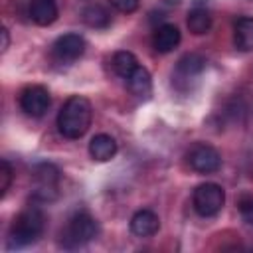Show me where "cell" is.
Instances as JSON below:
<instances>
[{"mask_svg":"<svg viewBox=\"0 0 253 253\" xmlns=\"http://www.w3.org/2000/svg\"><path fill=\"white\" fill-rule=\"evenodd\" d=\"M91 119H93V109L89 99L81 95H73L63 103L57 115V128L65 138H81L89 130Z\"/></svg>","mask_w":253,"mask_h":253,"instance_id":"1","label":"cell"},{"mask_svg":"<svg viewBox=\"0 0 253 253\" xmlns=\"http://www.w3.org/2000/svg\"><path fill=\"white\" fill-rule=\"evenodd\" d=\"M45 215L38 206H28L24 211L16 215L12 221L10 233H8V245L10 247H26L43 233Z\"/></svg>","mask_w":253,"mask_h":253,"instance_id":"2","label":"cell"},{"mask_svg":"<svg viewBox=\"0 0 253 253\" xmlns=\"http://www.w3.org/2000/svg\"><path fill=\"white\" fill-rule=\"evenodd\" d=\"M97 231H99V227H97L95 217L87 211H77L67 219L65 227L61 229L59 245L65 249H77V247L89 243L97 235Z\"/></svg>","mask_w":253,"mask_h":253,"instance_id":"3","label":"cell"},{"mask_svg":"<svg viewBox=\"0 0 253 253\" xmlns=\"http://www.w3.org/2000/svg\"><path fill=\"white\" fill-rule=\"evenodd\" d=\"M192 202H194V210L200 215L211 217V215L219 213V210L223 208V204H225V192H223V188L219 184L206 182V184H200L194 190Z\"/></svg>","mask_w":253,"mask_h":253,"instance_id":"4","label":"cell"},{"mask_svg":"<svg viewBox=\"0 0 253 253\" xmlns=\"http://www.w3.org/2000/svg\"><path fill=\"white\" fill-rule=\"evenodd\" d=\"M204 67H206V59L202 55L188 53L176 63V69L172 73V83L176 85L178 91H186L190 83L204 71Z\"/></svg>","mask_w":253,"mask_h":253,"instance_id":"5","label":"cell"},{"mask_svg":"<svg viewBox=\"0 0 253 253\" xmlns=\"http://www.w3.org/2000/svg\"><path fill=\"white\" fill-rule=\"evenodd\" d=\"M85 51V40L79 34H63L51 45V55L57 63H73Z\"/></svg>","mask_w":253,"mask_h":253,"instance_id":"6","label":"cell"},{"mask_svg":"<svg viewBox=\"0 0 253 253\" xmlns=\"http://www.w3.org/2000/svg\"><path fill=\"white\" fill-rule=\"evenodd\" d=\"M188 164L192 170L200 172V174H211L215 170H219L221 166V156L219 152L210 146V144H196L190 152H188Z\"/></svg>","mask_w":253,"mask_h":253,"instance_id":"7","label":"cell"},{"mask_svg":"<svg viewBox=\"0 0 253 253\" xmlns=\"http://www.w3.org/2000/svg\"><path fill=\"white\" fill-rule=\"evenodd\" d=\"M49 103H51L49 93L42 85H30L20 95V107L30 117H42L49 109Z\"/></svg>","mask_w":253,"mask_h":253,"instance_id":"8","label":"cell"},{"mask_svg":"<svg viewBox=\"0 0 253 253\" xmlns=\"http://www.w3.org/2000/svg\"><path fill=\"white\" fill-rule=\"evenodd\" d=\"M182 36H180V30L174 26V24H162L154 30L152 34V45L156 51L160 53H168L172 51L178 43H180Z\"/></svg>","mask_w":253,"mask_h":253,"instance_id":"9","label":"cell"},{"mask_svg":"<svg viewBox=\"0 0 253 253\" xmlns=\"http://www.w3.org/2000/svg\"><path fill=\"white\" fill-rule=\"evenodd\" d=\"M160 219L152 210H140L130 217V231L136 237H150L158 231Z\"/></svg>","mask_w":253,"mask_h":253,"instance_id":"10","label":"cell"},{"mask_svg":"<svg viewBox=\"0 0 253 253\" xmlns=\"http://www.w3.org/2000/svg\"><path fill=\"white\" fill-rule=\"evenodd\" d=\"M28 10L38 26H49L57 20V0H30Z\"/></svg>","mask_w":253,"mask_h":253,"instance_id":"11","label":"cell"},{"mask_svg":"<svg viewBox=\"0 0 253 253\" xmlns=\"http://www.w3.org/2000/svg\"><path fill=\"white\" fill-rule=\"evenodd\" d=\"M89 154L97 162H107L117 154V140L111 134H97L89 142Z\"/></svg>","mask_w":253,"mask_h":253,"instance_id":"12","label":"cell"},{"mask_svg":"<svg viewBox=\"0 0 253 253\" xmlns=\"http://www.w3.org/2000/svg\"><path fill=\"white\" fill-rule=\"evenodd\" d=\"M126 85L130 89V93L138 99H148L150 93H152V79H150V73L144 69V67H136L128 77H126Z\"/></svg>","mask_w":253,"mask_h":253,"instance_id":"13","label":"cell"},{"mask_svg":"<svg viewBox=\"0 0 253 253\" xmlns=\"http://www.w3.org/2000/svg\"><path fill=\"white\" fill-rule=\"evenodd\" d=\"M34 178L40 182L38 196H42V200H47V194L55 190V182L59 180V170L53 164H40L34 170Z\"/></svg>","mask_w":253,"mask_h":253,"instance_id":"14","label":"cell"},{"mask_svg":"<svg viewBox=\"0 0 253 253\" xmlns=\"http://www.w3.org/2000/svg\"><path fill=\"white\" fill-rule=\"evenodd\" d=\"M233 42L239 51H253V18L243 16L235 22Z\"/></svg>","mask_w":253,"mask_h":253,"instance_id":"15","label":"cell"},{"mask_svg":"<svg viewBox=\"0 0 253 253\" xmlns=\"http://www.w3.org/2000/svg\"><path fill=\"white\" fill-rule=\"evenodd\" d=\"M188 28L196 36L206 34L211 28V12L208 8H202V6L192 8L190 14H188Z\"/></svg>","mask_w":253,"mask_h":253,"instance_id":"16","label":"cell"},{"mask_svg":"<svg viewBox=\"0 0 253 253\" xmlns=\"http://www.w3.org/2000/svg\"><path fill=\"white\" fill-rule=\"evenodd\" d=\"M81 16H83V22L87 26H91V28H107L111 24V14L101 4H89V6H85L83 12H81Z\"/></svg>","mask_w":253,"mask_h":253,"instance_id":"17","label":"cell"},{"mask_svg":"<svg viewBox=\"0 0 253 253\" xmlns=\"http://www.w3.org/2000/svg\"><path fill=\"white\" fill-rule=\"evenodd\" d=\"M136 67H138V59L134 57V53H130V51H117L113 55V69H115L117 75L126 79Z\"/></svg>","mask_w":253,"mask_h":253,"instance_id":"18","label":"cell"},{"mask_svg":"<svg viewBox=\"0 0 253 253\" xmlns=\"http://www.w3.org/2000/svg\"><path fill=\"white\" fill-rule=\"evenodd\" d=\"M10 184H12V166L4 158L0 160V196H6Z\"/></svg>","mask_w":253,"mask_h":253,"instance_id":"19","label":"cell"},{"mask_svg":"<svg viewBox=\"0 0 253 253\" xmlns=\"http://www.w3.org/2000/svg\"><path fill=\"white\" fill-rule=\"evenodd\" d=\"M239 213H241L243 221L253 223V196H243L239 200Z\"/></svg>","mask_w":253,"mask_h":253,"instance_id":"20","label":"cell"},{"mask_svg":"<svg viewBox=\"0 0 253 253\" xmlns=\"http://www.w3.org/2000/svg\"><path fill=\"white\" fill-rule=\"evenodd\" d=\"M119 12H125V14H130L138 8V0H109Z\"/></svg>","mask_w":253,"mask_h":253,"instance_id":"21","label":"cell"},{"mask_svg":"<svg viewBox=\"0 0 253 253\" xmlns=\"http://www.w3.org/2000/svg\"><path fill=\"white\" fill-rule=\"evenodd\" d=\"M2 51H6L8 49V45H10V34H8V28H2Z\"/></svg>","mask_w":253,"mask_h":253,"instance_id":"22","label":"cell"}]
</instances>
